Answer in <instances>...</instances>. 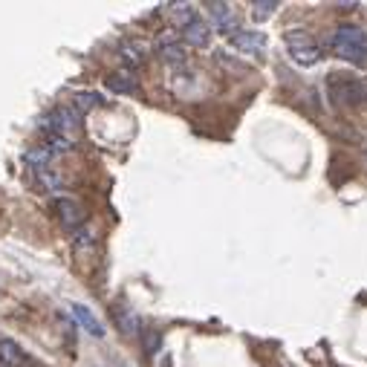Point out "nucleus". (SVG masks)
Listing matches in <instances>:
<instances>
[{
    "mask_svg": "<svg viewBox=\"0 0 367 367\" xmlns=\"http://www.w3.org/2000/svg\"><path fill=\"white\" fill-rule=\"evenodd\" d=\"M336 55L356 67H367V32L356 24H338L333 35Z\"/></svg>",
    "mask_w": 367,
    "mask_h": 367,
    "instance_id": "nucleus-1",
    "label": "nucleus"
},
{
    "mask_svg": "<svg viewBox=\"0 0 367 367\" xmlns=\"http://www.w3.org/2000/svg\"><path fill=\"white\" fill-rule=\"evenodd\" d=\"M330 95L336 104L361 107L367 104V81L350 79V75H330Z\"/></svg>",
    "mask_w": 367,
    "mask_h": 367,
    "instance_id": "nucleus-2",
    "label": "nucleus"
},
{
    "mask_svg": "<svg viewBox=\"0 0 367 367\" xmlns=\"http://www.w3.org/2000/svg\"><path fill=\"white\" fill-rule=\"evenodd\" d=\"M41 127L47 130V136L55 133V136H67L70 139L72 133L81 127V113L75 107H55L52 113H47L41 119Z\"/></svg>",
    "mask_w": 367,
    "mask_h": 367,
    "instance_id": "nucleus-3",
    "label": "nucleus"
},
{
    "mask_svg": "<svg viewBox=\"0 0 367 367\" xmlns=\"http://www.w3.org/2000/svg\"><path fill=\"white\" fill-rule=\"evenodd\" d=\"M286 49L298 67H315L321 61V49L306 38V32H286Z\"/></svg>",
    "mask_w": 367,
    "mask_h": 367,
    "instance_id": "nucleus-4",
    "label": "nucleus"
},
{
    "mask_svg": "<svg viewBox=\"0 0 367 367\" xmlns=\"http://www.w3.org/2000/svg\"><path fill=\"white\" fill-rule=\"evenodd\" d=\"M70 313H72L75 321H79V324L84 327V333H90L93 338H104V327H102L99 318L93 315L90 306H84V304H70Z\"/></svg>",
    "mask_w": 367,
    "mask_h": 367,
    "instance_id": "nucleus-5",
    "label": "nucleus"
},
{
    "mask_svg": "<svg viewBox=\"0 0 367 367\" xmlns=\"http://www.w3.org/2000/svg\"><path fill=\"white\" fill-rule=\"evenodd\" d=\"M55 211H58V217H61V223L67 228H79L84 223V211L79 203H72L70 197H58L55 200Z\"/></svg>",
    "mask_w": 367,
    "mask_h": 367,
    "instance_id": "nucleus-6",
    "label": "nucleus"
},
{
    "mask_svg": "<svg viewBox=\"0 0 367 367\" xmlns=\"http://www.w3.org/2000/svg\"><path fill=\"white\" fill-rule=\"evenodd\" d=\"M205 6L211 9V17H214V24H217L223 32H228V38L237 32L235 12H231V6H228V3H205Z\"/></svg>",
    "mask_w": 367,
    "mask_h": 367,
    "instance_id": "nucleus-7",
    "label": "nucleus"
},
{
    "mask_svg": "<svg viewBox=\"0 0 367 367\" xmlns=\"http://www.w3.org/2000/svg\"><path fill=\"white\" fill-rule=\"evenodd\" d=\"M0 361H3L6 367H26L29 364V356L15 341L3 338V341H0Z\"/></svg>",
    "mask_w": 367,
    "mask_h": 367,
    "instance_id": "nucleus-8",
    "label": "nucleus"
},
{
    "mask_svg": "<svg viewBox=\"0 0 367 367\" xmlns=\"http://www.w3.org/2000/svg\"><path fill=\"white\" fill-rule=\"evenodd\" d=\"M231 41H235V47L237 49H243V52H260L263 47H266V35L263 32H235L231 35Z\"/></svg>",
    "mask_w": 367,
    "mask_h": 367,
    "instance_id": "nucleus-9",
    "label": "nucleus"
},
{
    "mask_svg": "<svg viewBox=\"0 0 367 367\" xmlns=\"http://www.w3.org/2000/svg\"><path fill=\"white\" fill-rule=\"evenodd\" d=\"M182 32H185V41H188L191 47H208V41H211V29H208L203 21H197V17H194V21H191Z\"/></svg>",
    "mask_w": 367,
    "mask_h": 367,
    "instance_id": "nucleus-10",
    "label": "nucleus"
},
{
    "mask_svg": "<svg viewBox=\"0 0 367 367\" xmlns=\"http://www.w3.org/2000/svg\"><path fill=\"white\" fill-rule=\"evenodd\" d=\"M107 87H110L113 93H122V95H133V93L139 90L136 79H133L130 72H113L110 79H107Z\"/></svg>",
    "mask_w": 367,
    "mask_h": 367,
    "instance_id": "nucleus-11",
    "label": "nucleus"
},
{
    "mask_svg": "<svg viewBox=\"0 0 367 367\" xmlns=\"http://www.w3.org/2000/svg\"><path fill=\"white\" fill-rule=\"evenodd\" d=\"M24 159H26V165H32L35 171H47V165L52 162V153H49L47 148H32V150L24 153Z\"/></svg>",
    "mask_w": 367,
    "mask_h": 367,
    "instance_id": "nucleus-12",
    "label": "nucleus"
},
{
    "mask_svg": "<svg viewBox=\"0 0 367 367\" xmlns=\"http://www.w3.org/2000/svg\"><path fill=\"white\" fill-rule=\"evenodd\" d=\"M119 55H122V61L125 64H130V67H139L142 64V47L139 44H130V41H125L122 47H119Z\"/></svg>",
    "mask_w": 367,
    "mask_h": 367,
    "instance_id": "nucleus-13",
    "label": "nucleus"
},
{
    "mask_svg": "<svg viewBox=\"0 0 367 367\" xmlns=\"http://www.w3.org/2000/svg\"><path fill=\"white\" fill-rule=\"evenodd\" d=\"M275 9H278L275 0H255V3H252V17L258 24H263V21H269V17L275 15Z\"/></svg>",
    "mask_w": 367,
    "mask_h": 367,
    "instance_id": "nucleus-14",
    "label": "nucleus"
},
{
    "mask_svg": "<svg viewBox=\"0 0 367 367\" xmlns=\"http://www.w3.org/2000/svg\"><path fill=\"white\" fill-rule=\"evenodd\" d=\"M159 52L168 64H182L185 61V49L177 44V41H168V44H159Z\"/></svg>",
    "mask_w": 367,
    "mask_h": 367,
    "instance_id": "nucleus-15",
    "label": "nucleus"
},
{
    "mask_svg": "<svg viewBox=\"0 0 367 367\" xmlns=\"http://www.w3.org/2000/svg\"><path fill=\"white\" fill-rule=\"evenodd\" d=\"M44 148H47V150L52 153V157H55V153H67V150L72 148V139H67V136H55V133H49Z\"/></svg>",
    "mask_w": 367,
    "mask_h": 367,
    "instance_id": "nucleus-16",
    "label": "nucleus"
},
{
    "mask_svg": "<svg viewBox=\"0 0 367 367\" xmlns=\"http://www.w3.org/2000/svg\"><path fill=\"white\" fill-rule=\"evenodd\" d=\"M99 104H102L99 93H79V95H75V110H93Z\"/></svg>",
    "mask_w": 367,
    "mask_h": 367,
    "instance_id": "nucleus-17",
    "label": "nucleus"
},
{
    "mask_svg": "<svg viewBox=\"0 0 367 367\" xmlns=\"http://www.w3.org/2000/svg\"><path fill=\"white\" fill-rule=\"evenodd\" d=\"M116 321H119V327H122L127 336L139 330V321H136V315H133L130 310H119V313H116Z\"/></svg>",
    "mask_w": 367,
    "mask_h": 367,
    "instance_id": "nucleus-18",
    "label": "nucleus"
},
{
    "mask_svg": "<svg viewBox=\"0 0 367 367\" xmlns=\"http://www.w3.org/2000/svg\"><path fill=\"white\" fill-rule=\"evenodd\" d=\"M173 21H177V24H191V21H194V15H191V6H185V3H180V6H173Z\"/></svg>",
    "mask_w": 367,
    "mask_h": 367,
    "instance_id": "nucleus-19",
    "label": "nucleus"
},
{
    "mask_svg": "<svg viewBox=\"0 0 367 367\" xmlns=\"http://www.w3.org/2000/svg\"><path fill=\"white\" fill-rule=\"evenodd\" d=\"M162 367H171V359H162Z\"/></svg>",
    "mask_w": 367,
    "mask_h": 367,
    "instance_id": "nucleus-20",
    "label": "nucleus"
},
{
    "mask_svg": "<svg viewBox=\"0 0 367 367\" xmlns=\"http://www.w3.org/2000/svg\"><path fill=\"white\" fill-rule=\"evenodd\" d=\"M364 162H367V150H364Z\"/></svg>",
    "mask_w": 367,
    "mask_h": 367,
    "instance_id": "nucleus-21",
    "label": "nucleus"
}]
</instances>
